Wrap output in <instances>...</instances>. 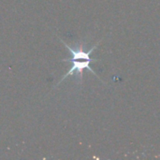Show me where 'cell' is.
<instances>
[{"mask_svg":"<svg viewBox=\"0 0 160 160\" xmlns=\"http://www.w3.org/2000/svg\"><path fill=\"white\" fill-rule=\"evenodd\" d=\"M61 42L66 46V48L69 51V52L71 53V58H68V59H63L62 61L63 62H71V68H69V70L62 77V79L59 81V82L57 83V85H59V83H61L68 76H72V75H77L80 79V82H82V72L84 69H87L88 71H90L91 73H93L94 75H97V73L91 68L90 67V64L94 61H98L99 60L98 58H92L91 57V54L92 52L97 49L98 45L99 44L100 40L98 41L89 51L85 52L83 51L82 48V47H78L77 49H74L72 47H70L69 45H68L64 40L60 39Z\"/></svg>","mask_w":160,"mask_h":160,"instance_id":"cell-1","label":"cell"}]
</instances>
